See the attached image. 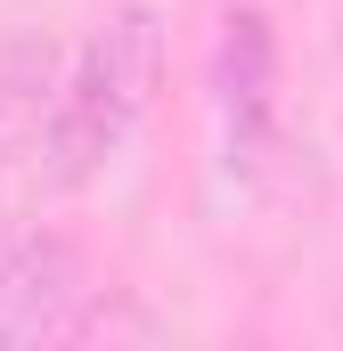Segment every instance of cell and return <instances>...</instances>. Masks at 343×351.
Here are the masks:
<instances>
[{"mask_svg":"<svg viewBox=\"0 0 343 351\" xmlns=\"http://www.w3.org/2000/svg\"><path fill=\"white\" fill-rule=\"evenodd\" d=\"M213 123L229 147V172H254L278 131V41L261 8H229L213 41Z\"/></svg>","mask_w":343,"mask_h":351,"instance_id":"cell-2","label":"cell"},{"mask_svg":"<svg viewBox=\"0 0 343 351\" xmlns=\"http://www.w3.org/2000/svg\"><path fill=\"white\" fill-rule=\"evenodd\" d=\"M41 90H49V58H33V49H8V58H0V172H8V156L49 123Z\"/></svg>","mask_w":343,"mask_h":351,"instance_id":"cell-4","label":"cell"},{"mask_svg":"<svg viewBox=\"0 0 343 351\" xmlns=\"http://www.w3.org/2000/svg\"><path fill=\"white\" fill-rule=\"evenodd\" d=\"M156 82H164V25L156 8H115L106 25H90V41L74 49V66L49 90V123H41V156H49V180L58 188H82L98 180L131 131L147 123L156 106Z\"/></svg>","mask_w":343,"mask_h":351,"instance_id":"cell-1","label":"cell"},{"mask_svg":"<svg viewBox=\"0 0 343 351\" xmlns=\"http://www.w3.org/2000/svg\"><path fill=\"white\" fill-rule=\"evenodd\" d=\"M82 302H90V269L66 237L16 245L0 262V351H33V343L82 335Z\"/></svg>","mask_w":343,"mask_h":351,"instance_id":"cell-3","label":"cell"}]
</instances>
